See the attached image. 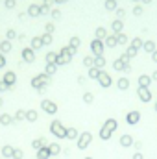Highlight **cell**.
<instances>
[{"instance_id": "3957f363", "label": "cell", "mask_w": 157, "mask_h": 159, "mask_svg": "<svg viewBox=\"0 0 157 159\" xmlns=\"http://www.w3.org/2000/svg\"><path fill=\"white\" fill-rule=\"evenodd\" d=\"M41 109H43L46 115H56L57 113V104L52 102V100H41Z\"/></svg>"}, {"instance_id": "d4e9b609", "label": "cell", "mask_w": 157, "mask_h": 159, "mask_svg": "<svg viewBox=\"0 0 157 159\" xmlns=\"http://www.w3.org/2000/svg\"><path fill=\"white\" fill-rule=\"evenodd\" d=\"M139 83H141V87L150 85V78H148V76H141V78H139Z\"/></svg>"}, {"instance_id": "ab89813d", "label": "cell", "mask_w": 157, "mask_h": 159, "mask_svg": "<svg viewBox=\"0 0 157 159\" xmlns=\"http://www.w3.org/2000/svg\"><path fill=\"white\" fill-rule=\"evenodd\" d=\"M54 59H56V54H48V61H50V63L54 61Z\"/></svg>"}, {"instance_id": "5b68a950", "label": "cell", "mask_w": 157, "mask_h": 159, "mask_svg": "<svg viewBox=\"0 0 157 159\" xmlns=\"http://www.w3.org/2000/svg\"><path fill=\"white\" fill-rule=\"evenodd\" d=\"M102 128H106V130H109L111 133H115V131L118 130V120H117V119H106V122H103Z\"/></svg>"}, {"instance_id": "30bf717a", "label": "cell", "mask_w": 157, "mask_h": 159, "mask_svg": "<svg viewBox=\"0 0 157 159\" xmlns=\"http://www.w3.org/2000/svg\"><path fill=\"white\" fill-rule=\"evenodd\" d=\"M15 120H13V115L11 113H2L0 115V124L2 126H11Z\"/></svg>"}, {"instance_id": "ac0fdd59", "label": "cell", "mask_w": 157, "mask_h": 159, "mask_svg": "<svg viewBox=\"0 0 157 159\" xmlns=\"http://www.w3.org/2000/svg\"><path fill=\"white\" fill-rule=\"evenodd\" d=\"M37 119H39V113H37L35 109H28V111H26V120H28V122H35Z\"/></svg>"}, {"instance_id": "7c38bea8", "label": "cell", "mask_w": 157, "mask_h": 159, "mask_svg": "<svg viewBox=\"0 0 157 159\" xmlns=\"http://www.w3.org/2000/svg\"><path fill=\"white\" fill-rule=\"evenodd\" d=\"M139 98L142 102H150L152 100V93L146 89V87H139Z\"/></svg>"}, {"instance_id": "83f0119b", "label": "cell", "mask_w": 157, "mask_h": 159, "mask_svg": "<svg viewBox=\"0 0 157 159\" xmlns=\"http://www.w3.org/2000/svg\"><path fill=\"white\" fill-rule=\"evenodd\" d=\"M46 72H48V74H54V72H56V65H54V63H50V65L46 67Z\"/></svg>"}, {"instance_id": "60d3db41", "label": "cell", "mask_w": 157, "mask_h": 159, "mask_svg": "<svg viewBox=\"0 0 157 159\" xmlns=\"http://www.w3.org/2000/svg\"><path fill=\"white\" fill-rule=\"evenodd\" d=\"M6 65V59H4V56H0V67H4Z\"/></svg>"}, {"instance_id": "7402d4cb", "label": "cell", "mask_w": 157, "mask_h": 159, "mask_svg": "<svg viewBox=\"0 0 157 159\" xmlns=\"http://www.w3.org/2000/svg\"><path fill=\"white\" fill-rule=\"evenodd\" d=\"M83 102H85V104H92L94 102V94L92 93H85V94H83Z\"/></svg>"}, {"instance_id": "8d00e7d4", "label": "cell", "mask_w": 157, "mask_h": 159, "mask_svg": "<svg viewBox=\"0 0 157 159\" xmlns=\"http://www.w3.org/2000/svg\"><path fill=\"white\" fill-rule=\"evenodd\" d=\"M33 46H35V48L41 46V41H39V39H33Z\"/></svg>"}, {"instance_id": "277c9868", "label": "cell", "mask_w": 157, "mask_h": 159, "mask_svg": "<svg viewBox=\"0 0 157 159\" xmlns=\"http://www.w3.org/2000/svg\"><path fill=\"white\" fill-rule=\"evenodd\" d=\"M50 80H48V76H45V74H41V76H35L33 80H31V87H33L35 91H39V89H45V85L48 83Z\"/></svg>"}, {"instance_id": "9c48e42d", "label": "cell", "mask_w": 157, "mask_h": 159, "mask_svg": "<svg viewBox=\"0 0 157 159\" xmlns=\"http://www.w3.org/2000/svg\"><path fill=\"white\" fill-rule=\"evenodd\" d=\"M13 150H15V146H11V144H4V146H2V152H0V154H2L4 159H11V157H13Z\"/></svg>"}, {"instance_id": "52a82bcc", "label": "cell", "mask_w": 157, "mask_h": 159, "mask_svg": "<svg viewBox=\"0 0 157 159\" xmlns=\"http://www.w3.org/2000/svg\"><path fill=\"white\" fill-rule=\"evenodd\" d=\"M139 120H141V113H139V111H129L128 115H126V122L131 124V126L137 124Z\"/></svg>"}, {"instance_id": "d6a6232c", "label": "cell", "mask_w": 157, "mask_h": 159, "mask_svg": "<svg viewBox=\"0 0 157 159\" xmlns=\"http://www.w3.org/2000/svg\"><path fill=\"white\" fill-rule=\"evenodd\" d=\"M133 146L137 148V150H141V148H142V143H141V141H135V143H133Z\"/></svg>"}, {"instance_id": "ee69618b", "label": "cell", "mask_w": 157, "mask_h": 159, "mask_svg": "<svg viewBox=\"0 0 157 159\" xmlns=\"http://www.w3.org/2000/svg\"><path fill=\"white\" fill-rule=\"evenodd\" d=\"M83 159H92V157H83Z\"/></svg>"}, {"instance_id": "d6986e66", "label": "cell", "mask_w": 157, "mask_h": 159, "mask_svg": "<svg viewBox=\"0 0 157 159\" xmlns=\"http://www.w3.org/2000/svg\"><path fill=\"white\" fill-rule=\"evenodd\" d=\"M98 135H100V139H102V141H109V139H111V137H113V133H111L109 130H106V128H102Z\"/></svg>"}, {"instance_id": "9a60e30c", "label": "cell", "mask_w": 157, "mask_h": 159, "mask_svg": "<svg viewBox=\"0 0 157 159\" xmlns=\"http://www.w3.org/2000/svg\"><path fill=\"white\" fill-rule=\"evenodd\" d=\"M48 150H50V155H59L63 152L59 143H48Z\"/></svg>"}, {"instance_id": "44dd1931", "label": "cell", "mask_w": 157, "mask_h": 159, "mask_svg": "<svg viewBox=\"0 0 157 159\" xmlns=\"http://www.w3.org/2000/svg\"><path fill=\"white\" fill-rule=\"evenodd\" d=\"M11 159H24V150H22V148H15Z\"/></svg>"}, {"instance_id": "e575fe53", "label": "cell", "mask_w": 157, "mask_h": 159, "mask_svg": "<svg viewBox=\"0 0 157 159\" xmlns=\"http://www.w3.org/2000/svg\"><path fill=\"white\" fill-rule=\"evenodd\" d=\"M107 7H109V9L115 7V0H107Z\"/></svg>"}, {"instance_id": "f6af8a7d", "label": "cell", "mask_w": 157, "mask_h": 159, "mask_svg": "<svg viewBox=\"0 0 157 159\" xmlns=\"http://www.w3.org/2000/svg\"><path fill=\"white\" fill-rule=\"evenodd\" d=\"M155 111H157V104H155Z\"/></svg>"}, {"instance_id": "d590c367", "label": "cell", "mask_w": 157, "mask_h": 159, "mask_svg": "<svg viewBox=\"0 0 157 159\" xmlns=\"http://www.w3.org/2000/svg\"><path fill=\"white\" fill-rule=\"evenodd\" d=\"M6 6H7V7H13V6H15V0H7Z\"/></svg>"}, {"instance_id": "cb8c5ba5", "label": "cell", "mask_w": 157, "mask_h": 159, "mask_svg": "<svg viewBox=\"0 0 157 159\" xmlns=\"http://www.w3.org/2000/svg\"><path fill=\"white\" fill-rule=\"evenodd\" d=\"M92 50H94V54H96V56L102 54V45L98 43V41H96V43H92Z\"/></svg>"}, {"instance_id": "603a6c76", "label": "cell", "mask_w": 157, "mask_h": 159, "mask_svg": "<svg viewBox=\"0 0 157 159\" xmlns=\"http://www.w3.org/2000/svg\"><path fill=\"white\" fill-rule=\"evenodd\" d=\"M94 65H96V69H102L103 65H106V59H103L102 56H98V57H96V61H94Z\"/></svg>"}, {"instance_id": "7bdbcfd3", "label": "cell", "mask_w": 157, "mask_h": 159, "mask_svg": "<svg viewBox=\"0 0 157 159\" xmlns=\"http://www.w3.org/2000/svg\"><path fill=\"white\" fill-rule=\"evenodd\" d=\"M2 104H4V100H2V98H0V107H2Z\"/></svg>"}, {"instance_id": "ffe728a7", "label": "cell", "mask_w": 157, "mask_h": 159, "mask_svg": "<svg viewBox=\"0 0 157 159\" xmlns=\"http://www.w3.org/2000/svg\"><path fill=\"white\" fill-rule=\"evenodd\" d=\"M117 85H118V89H120V91H126V89L129 87V81L126 80V78H120V80H118V83H117Z\"/></svg>"}, {"instance_id": "f546056e", "label": "cell", "mask_w": 157, "mask_h": 159, "mask_svg": "<svg viewBox=\"0 0 157 159\" xmlns=\"http://www.w3.org/2000/svg\"><path fill=\"white\" fill-rule=\"evenodd\" d=\"M9 48H11L9 43H2V52H9Z\"/></svg>"}, {"instance_id": "4dcf8cb0", "label": "cell", "mask_w": 157, "mask_h": 159, "mask_svg": "<svg viewBox=\"0 0 157 159\" xmlns=\"http://www.w3.org/2000/svg\"><path fill=\"white\" fill-rule=\"evenodd\" d=\"M131 159H144V155L141 154V152H137V154H133V157Z\"/></svg>"}, {"instance_id": "ba28073f", "label": "cell", "mask_w": 157, "mask_h": 159, "mask_svg": "<svg viewBox=\"0 0 157 159\" xmlns=\"http://www.w3.org/2000/svg\"><path fill=\"white\" fill-rule=\"evenodd\" d=\"M43 146H48V141H46V137H37V139L31 141V148L37 152L39 148H43Z\"/></svg>"}, {"instance_id": "f1b7e54d", "label": "cell", "mask_w": 157, "mask_h": 159, "mask_svg": "<svg viewBox=\"0 0 157 159\" xmlns=\"http://www.w3.org/2000/svg\"><path fill=\"white\" fill-rule=\"evenodd\" d=\"M126 65H124V63L122 61H115V69H117V70H120V69H124Z\"/></svg>"}, {"instance_id": "b9f144b4", "label": "cell", "mask_w": 157, "mask_h": 159, "mask_svg": "<svg viewBox=\"0 0 157 159\" xmlns=\"http://www.w3.org/2000/svg\"><path fill=\"white\" fill-rule=\"evenodd\" d=\"M115 43H117L115 39H109V41H107V45H109V46H115Z\"/></svg>"}, {"instance_id": "6da1fadb", "label": "cell", "mask_w": 157, "mask_h": 159, "mask_svg": "<svg viewBox=\"0 0 157 159\" xmlns=\"http://www.w3.org/2000/svg\"><path fill=\"white\" fill-rule=\"evenodd\" d=\"M50 133L56 137V139H65V135H67V128L63 126V122L61 120H57V119H54L50 122Z\"/></svg>"}, {"instance_id": "484cf974", "label": "cell", "mask_w": 157, "mask_h": 159, "mask_svg": "<svg viewBox=\"0 0 157 159\" xmlns=\"http://www.w3.org/2000/svg\"><path fill=\"white\" fill-rule=\"evenodd\" d=\"M22 56H24V61H30V63L33 61V54H31L30 50H24V52H22Z\"/></svg>"}, {"instance_id": "e0dca14e", "label": "cell", "mask_w": 157, "mask_h": 159, "mask_svg": "<svg viewBox=\"0 0 157 159\" xmlns=\"http://www.w3.org/2000/svg\"><path fill=\"white\" fill-rule=\"evenodd\" d=\"M13 120H15V122H22V120H26V111H24V109H17L15 115H13Z\"/></svg>"}, {"instance_id": "4fadbf2b", "label": "cell", "mask_w": 157, "mask_h": 159, "mask_svg": "<svg viewBox=\"0 0 157 159\" xmlns=\"http://www.w3.org/2000/svg\"><path fill=\"white\" fill-rule=\"evenodd\" d=\"M4 83L9 87H13L15 83H17V76H15V72H6V76H4Z\"/></svg>"}, {"instance_id": "8992f818", "label": "cell", "mask_w": 157, "mask_h": 159, "mask_svg": "<svg viewBox=\"0 0 157 159\" xmlns=\"http://www.w3.org/2000/svg\"><path fill=\"white\" fill-rule=\"evenodd\" d=\"M133 137L129 135V133H124V135H120V141H118V144L122 146V148H129V146H133Z\"/></svg>"}, {"instance_id": "74e56055", "label": "cell", "mask_w": 157, "mask_h": 159, "mask_svg": "<svg viewBox=\"0 0 157 159\" xmlns=\"http://www.w3.org/2000/svg\"><path fill=\"white\" fill-rule=\"evenodd\" d=\"M30 13H31V15H37V7H35V6H31V9H30Z\"/></svg>"}, {"instance_id": "4316f807", "label": "cell", "mask_w": 157, "mask_h": 159, "mask_svg": "<svg viewBox=\"0 0 157 159\" xmlns=\"http://www.w3.org/2000/svg\"><path fill=\"white\" fill-rule=\"evenodd\" d=\"M100 76V70L94 67V69H91V72H89V78H98Z\"/></svg>"}, {"instance_id": "2e32d148", "label": "cell", "mask_w": 157, "mask_h": 159, "mask_svg": "<svg viewBox=\"0 0 157 159\" xmlns=\"http://www.w3.org/2000/svg\"><path fill=\"white\" fill-rule=\"evenodd\" d=\"M80 137V131L76 130V128H67V135H65V139H68V141H76Z\"/></svg>"}, {"instance_id": "836d02e7", "label": "cell", "mask_w": 157, "mask_h": 159, "mask_svg": "<svg viewBox=\"0 0 157 159\" xmlns=\"http://www.w3.org/2000/svg\"><path fill=\"white\" fill-rule=\"evenodd\" d=\"M96 35H98V37H103V35H106V30H102V28H100V30L96 31Z\"/></svg>"}, {"instance_id": "f35d334b", "label": "cell", "mask_w": 157, "mask_h": 159, "mask_svg": "<svg viewBox=\"0 0 157 159\" xmlns=\"http://www.w3.org/2000/svg\"><path fill=\"white\" fill-rule=\"evenodd\" d=\"M7 37H9V39H13V37H15V31H13V30H9V31H7Z\"/></svg>"}, {"instance_id": "5bb4252c", "label": "cell", "mask_w": 157, "mask_h": 159, "mask_svg": "<svg viewBox=\"0 0 157 159\" xmlns=\"http://www.w3.org/2000/svg\"><path fill=\"white\" fill-rule=\"evenodd\" d=\"M35 155H37V159H50V157H52V155H50V150H48V146L39 148V150L35 152Z\"/></svg>"}, {"instance_id": "7a4b0ae2", "label": "cell", "mask_w": 157, "mask_h": 159, "mask_svg": "<svg viewBox=\"0 0 157 159\" xmlns=\"http://www.w3.org/2000/svg\"><path fill=\"white\" fill-rule=\"evenodd\" d=\"M91 143H92V133H91V131H81V133H80V137L76 139V146H78V150H87Z\"/></svg>"}, {"instance_id": "1f68e13d", "label": "cell", "mask_w": 157, "mask_h": 159, "mask_svg": "<svg viewBox=\"0 0 157 159\" xmlns=\"http://www.w3.org/2000/svg\"><path fill=\"white\" fill-rule=\"evenodd\" d=\"M83 63H85L87 67H91V65H92V59H91V57H85V59H83Z\"/></svg>"}, {"instance_id": "8fae6325", "label": "cell", "mask_w": 157, "mask_h": 159, "mask_svg": "<svg viewBox=\"0 0 157 159\" xmlns=\"http://www.w3.org/2000/svg\"><path fill=\"white\" fill-rule=\"evenodd\" d=\"M98 81H100V85H102L103 89L111 85V78H109V74H106V72H100V76H98Z\"/></svg>"}]
</instances>
